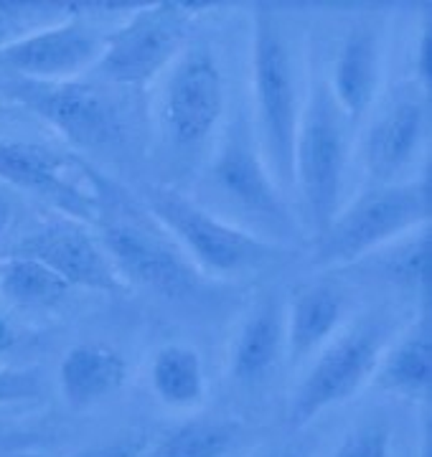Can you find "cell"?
I'll return each mask as SVG.
<instances>
[{
    "instance_id": "cell-29",
    "label": "cell",
    "mask_w": 432,
    "mask_h": 457,
    "mask_svg": "<svg viewBox=\"0 0 432 457\" xmlns=\"http://www.w3.org/2000/svg\"><path fill=\"white\" fill-rule=\"evenodd\" d=\"M13 341H16L13 328L8 326V320L0 315V353H5L8 348H13Z\"/></svg>"
},
{
    "instance_id": "cell-6",
    "label": "cell",
    "mask_w": 432,
    "mask_h": 457,
    "mask_svg": "<svg viewBox=\"0 0 432 457\" xmlns=\"http://www.w3.org/2000/svg\"><path fill=\"white\" fill-rule=\"evenodd\" d=\"M430 176L371 183L333 216L328 228L313 239L318 270H338L361 262L410 231L430 224Z\"/></svg>"
},
{
    "instance_id": "cell-26",
    "label": "cell",
    "mask_w": 432,
    "mask_h": 457,
    "mask_svg": "<svg viewBox=\"0 0 432 457\" xmlns=\"http://www.w3.org/2000/svg\"><path fill=\"white\" fill-rule=\"evenodd\" d=\"M41 394V376L34 369H3L0 371V407L29 402Z\"/></svg>"
},
{
    "instance_id": "cell-21",
    "label": "cell",
    "mask_w": 432,
    "mask_h": 457,
    "mask_svg": "<svg viewBox=\"0 0 432 457\" xmlns=\"http://www.w3.org/2000/svg\"><path fill=\"white\" fill-rule=\"evenodd\" d=\"M69 293L67 282L41 262L18 254L0 260V300L16 311H49L64 303Z\"/></svg>"
},
{
    "instance_id": "cell-5",
    "label": "cell",
    "mask_w": 432,
    "mask_h": 457,
    "mask_svg": "<svg viewBox=\"0 0 432 457\" xmlns=\"http://www.w3.org/2000/svg\"><path fill=\"white\" fill-rule=\"evenodd\" d=\"M351 132L353 128L336 104L326 77L308 79L293 153V196L300 201L303 231L313 239L344 206Z\"/></svg>"
},
{
    "instance_id": "cell-16",
    "label": "cell",
    "mask_w": 432,
    "mask_h": 457,
    "mask_svg": "<svg viewBox=\"0 0 432 457\" xmlns=\"http://www.w3.org/2000/svg\"><path fill=\"white\" fill-rule=\"evenodd\" d=\"M349 297L341 285L308 282L285 305V359L305 366L333 336L346 326Z\"/></svg>"
},
{
    "instance_id": "cell-3",
    "label": "cell",
    "mask_w": 432,
    "mask_h": 457,
    "mask_svg": "<svg viewBox=\"0 0 432 457\" xmlns=\"http://www.w3.org/2000/svg\"><path fill=\"white\" fill-rule=\"evenodd\" d=\"M140 206L166 231L204 279L260 275L290 257V249L260 239L204 209L194 196L166 183H145Z\"/></svg>"
},
{
    "instance_id": "cell-10",
    "label": "cell",
    "mask_w": 432,
    "mask_h": 457,
    "mask_svg": "<svg viewBox=\"0 0 432 457\" xmlns=\"http://www.w3.org/2000/svg\"><path fill=\"white\" fill-rule=\"evenodd\" d=\"M227 107V84L212 46L188 44L166 69L158 97V125L176 153H194L212 143Z\"/></svg>"
},
{
    "instance_id": "cell-22",
    "label": "cell",
    "mask_w": 432,
    "mask_h": 457,
    "mask_svg": "<svg viewBox=\"0 0 432 457\" xmlns=\"http://www.w3.org/2000/svg\"><path fill=\"white\" fill-rule=\"evenodd\" d=\"M369 272L382 275L389 285L407 293L428 290L430 279V224L410 231L389 246L361 260Z\"/></svg>"
},
{
    "instance_id": "cell-23",
    "label": "cell",
    "mask_w": 432,
    "mask_h": 457,
    "mask_svg": "<svg viewBox=\"0 0 432 457\" xmlns=\"http://www.w3.org/2000/svg\"><path fill=\"white\" fill-rule=\"evenodd\" d=\"M239 437L232 420H191L158 442L153 457H229Z\"/></svg>"
},
{
    "instance_id": "cell-7",
    "label": "cell",
    "mask_w": 432,
    "mask_h": 457,
    "mask_svg": "<svg viewBox=\"0 0 432 457\" xmlns=\"http://www.w3.org/2000/svg\"><path fill=\"white\" fill-rule=\"evenodd\" d=\"M395 318L371 312L346 323L305 363L287 404V427L298 432L323 411L353 399L371 384L386 345L397 336Z\"/></svg>"
},
{
    "instance_id": "cell-19",
    "label": "cell",
    "mask_w": 432,
    "mask_h": 457,
    "mask_svg": "<svg viewBox=\"0 0 432 457\" xmlns=\"http://www.w3.org/2000/svg\"><path fill=\"white\" fill-rule=\"evenodd\" d=\"M432 384L430 315L415 318L386 345L371 386L404 399H425Z\"/></svg>"
},
{
    "instance_id": "cell-13",
    "label": "cell",
    "mask_w": 432,
    "mask_h": 457,
    "mask_svg": "<svg viewBox=\"0 0 432 457\" xmlns=\"http://www.w3.org/2000/svg\"><path fill=\"white\" fill-rule=\"evenodd\" d=\"M102 44L104 33L95 21L79 16L71 3L69 18L3 46L0 69L23 82H71L95 69Z\"/></svg>"
},
{
    "instance_id": "cell-27",
    "label": "cell",
    "mask_w": 432,
    "mask_h": 457,
    "mask_svg": "<svg viewBox=\"0 0 432 457\" xmlns=\"http://www.w3.org/2000/svg\"><path fill=\"white\" fill-rule=\"evenodd\" d=\"M148 437L143 432H130V435H122V437H115V440L84 447V450L69 457H148Z\"/></svg>"
},
{
    "instance_id": "cell-32",
    "label": "cell",
    "mask_w": 432,
    "mask_h": 457,
    "mask_svg": "<svg viewBox=\"0 0 432 457\" xmlns=\"http://www.w3.org/2000/svg\"><path fill=\"white\" fill-rule=\"evenodd\" d=\"M3 442H5V425H3V422H0V447H5V445H3Z\"/></svg>"
},
{
    "instance_id": "cell-15",
    "label": "cell",
    "mask_w": 432,
    "mask_h": 457,
    "mask_svg": "<svg viewBox=\"0 0 432 457\" xmlns=\"http://www.w3.org/2000/svg\"><path fill=\"white\" fill-rule=\"evenodd\" d=\"M384 44L371 23H356L336 51L331 77H326L336 104L351 128H359L382 97Z\"/></svg>"
},
{
    "instance_id": "cell-12",
    "label": "cell",
    "mask_w": 432,
    "mask_h": 457,
    "mask_svg": "<svg viewBox=\"0 0 432 457\" xmlns=\"http://www.w3.org/2000/svg\"><path fill=\"white\" fill-rule=\"evenodd\" d=\"M361 163L371 183H395L417 163L430 135V92L402 84L389 97H379L364 120Z\"/></svg>"
},
{
    "instance_id": "cell-14",
    "label": "cell",
    "mask_w": 432,
    "mask_h": 457,
    "mask_svg": "<svg viewBox=\"0 0 432 457\" xmlns=\"http://www.w3.org/2000/svg\"><path fill=\"white\" fill-rule=\"evenodd\" d=\"M11 254L29 257L49 267L71 290H95V293H128V285L117 275L115 264L102 249L100 239L89 227L71 219L51 221L21 237Z\"/></svg>"
},
{
    "instance_id": "cell-31",
    "label": "cell",
    "mask_w": 432,
    "mask_h": 457,
    "mask_svg": "<svg viewBox=\"0 0 432 457\" xmlns=\"http://www.w3.org/2000/svg\"><path fill=\"white\" fill-rule=\"evenodd\" d=\"M257 457H298L293 450H270V453H262Z\"/></svg>"
},
{
    "instance_id": "cell-24",
    "label": "cell",
    "mask_w": 432,
    "mask_h": 457,
    "mask_svg": "<svg viewBox=\"0 0 432 457\" xmlns=\"http://www.w3.org/2000/svg\"><path fill=\"white\" fill-rule=\"evenodd\" d=\"M69 16H71V3L0 0V49Z\"/></svg>"
},
{
    "instance_id": "cell-1",
    "label": "cell",
    "mask_w": 432,
    "mask_h": 457,
    "mask_svg": "<svg viewBox=\"0 0 432 457\" xmlns=\"http://www.w3.org/2000/svg\"><path fill=\"white\" fill-rule=\"evenodd\" d=\"M194 201L219 219L285 249L303 237L298 213L260 155L245 107H237L216 132L212 158L201 170L199 196Z\"/></svg>"
},
{
    "instance_id": "cell-17",
    "label": "cell",
    "mask_w": 432,
    "mask_h": 457,
    "mask_svg": "<svg viewBox=\"0 0 432 457\" xmlns=\"http://www.w3.org/2000/svg\"><path fill=\"white\" fill-rule=\"evenodd\" d=\"M285 359V305L262 295L239 320L229 345V376L239 386L265 384Z\"/></svg>"
},
{
    "instance_id": "cell-18",
    "label": "cell",
    "mask_w": 432,
    "mask_h": 457,
    "mask_svg": "<svg viewBox=\"0 0 432 457\" xmlns=\"http://www.w3.org/2000/svg\"><path fill=\"white\" fill-rule=\"evenodd\" d=\"M59 394L74 411L97 407L128 381V361L104 343L71 345L59 361Z\"/></svg>"
},
{
    "instance_id": "cell-20",
    "label": "cell",
    "mask_w": 432,
    "mask_h": 457,
    "mask_svg": "<svg viewBox=\"0 0 432 457\" xmlns=\"http://www.w3.org/2000/svg\"><path fill=\"white\" fill-rule=\"evenodd\" d=\"M150 389L168 409L201 407L206 399V369L199 351L186 343L161 345L150 363Z\"/></svg>"
},
{
    "instance_id": "cell-25",
    "label": "cell",
    "mask_w": 432,
    "mask_h": 457,
    "mask_svg": "<svg viewBox=\"0 0 432 457\" xmlns=\"http://www.w3.org/2000/svg\"><path fill=\"white\" fill-rule=\"evenodd\" d=\"M392 429L386 422H364L351 429L333 457H389Z\"/></svg>"
},
{
    "instance_id": "cell-11",
    "label": "cell",
    "mask_w": 432,
    "mask_h": 457,
    "mask_svg": "<svg viewBox=\"0 0 432 457\" xmlns=\"http://www.w3.org/2000/svg\"><path fill=\"white\" fill-rule=\"evenodd\" d=\"M100 170L41 143L0 140V186L46 201L64 219L95 227L102 204Z\"/></svg>"
},
{
    "instance_id": "cell-4",
    "label": "cell",
    "mask_w": 432,
    "mask_h": 457,
    "mask_svg": "<svg viewBox=\"0 0 432 457\" xmlns=\"http://www.w3.org/2000/svg\"><path fill=\"white\" fill-rule=\"evenodd\" d=\"M143 209V206H140ZM95 234L117 275L130 287H140L168 300H186L206 293V282L186 260L176 242L150 219L145 209L135 212L133 198L115 183L102 180V204Z\"/></svg>"
},
{
    "instance_id": "cell-2",
    "label": "cell",
    "mask_w": 432,
    "mask_h": 457,
    "mask_svg": "<svg viewBox=\"0 0 432 457\" xmlns=\"http://www.w3.org/2000/svg\"><path fill=\"white\" fill-rule=\"evenodd\" d=\"M252 130L267 170L285 196H293V153L305 104L303 69L295 31L280 8L257 3L252 8Z\"/></svg>"
},
{
    "instance_id": "cell-9",
    "label": "cell",
    "mask_w": 432,
    "mask_h": 457,
    "mask_svg": "<svg viewBox=\"0 0 432 457\" xmlns=\"http://www.w3.org/2000/svg\"><path fill=\"white\" fill-rule=\"evenodd\" d=\"M112 87L102 82H23L11 79L5 97L41 117L67 143L87 153H110L128 143V120Z\"/></svg>"
},
{
    "instance_id": "cell-30",
    "label": "cell",
    "mask_w": 432,
    "mask_h": 457,
    "mask_svg": "<svg viewBox=\"0 0 432 457\" xmlns=\"http://www.w3.org/2000/svg\"><path fill=\"white\" fill-rule=\"evenodd\" d=\"M0 457H46L41 455V453H34V450H26V447H0Z\"/></svg>"
},
{
    "instance_id": "cell-8",
    "label": "cell",
    "mask_w": 432,
    "mask_h": 457,
    "mask_svg": "<svg viewBox=\"0 0 432 457\" xmlns=\"http://www.w3.org/2000/svg\"><path fill=\"white\" fill-rule=\"evenodd\" d=\"M209 5L137 3L115 31L104 36L100 59L89 74L110 87H143L163 77L188 46V33Z\"/></svg>"
},
{
    "instance_id": "cell-28",
    "label": "cell",
    "mask_w": 432,
    "mask_h": 457,
    "mask_svg": "<svg viewBox=\"0 0 432 457\" xmlns=\"http://www.w3.org/2000/svg\"><path fill=\"white\" fill-rule=\"evenodd\" d=\"M13 224H16V198L11 194V188L0 186V245L8 239Z\"/></svg>"
}]
</instances>
